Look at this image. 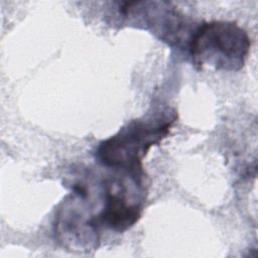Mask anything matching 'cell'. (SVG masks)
Returning <instances> with one entry per match:
<instances>
[{"instance_id": "obj_4", "label": "cell", "mask_w": 258, "mask_h": 258, "mask_svg": "<svg viewBox=\"0 0 258 258\" xmlns=\"http://www.w3.org/2000/svg\"><path fill=\"white\" fill-rule=\"evenodd\" d=\"M87 189L81 184L60 204L54 219V233L58 242L71 251L88 252L98 248L100 225L97 215L89 211Z\"/></svg>"}, {"instance_id": "obj_5", "label": "cell", "mask_w": 258, "mask_h": 258, "mask_svg": "<svg viewBox=\"0 0 258 258\" xmlns=\"http://www.w3.org/2000/svg\"><path fill=\"white\" fill-rule=\"evenodd\" d=\"M124 173V172H123ZM126 173L123 178L114 176L104 181V206L97 215L98 223L115 232L122 233L134 226L142 214V201L139 191L141 185L128 187Z\"/></svg>"}, {"instance_id": "obj_1", "label": "cell", "mask_w": 258, "mask_h": 258, "mask_svg": "<svg viewBox=\"0 0 258 258\" xmlns=\"http://www.w3.org/2000/svg\"><path fill=\"white\" fill-rule=\"evenodd\" d=\"M176 119V112L167 109L148 118L132 120L99 144L97 158L108 167L142 177L143 158L169 134Z\"/></svg>"}, {"instance_id": "obj_3", "label": "cell", "mask_w": 258, "mask_h": 258, "mask_svg": "<svg viewBox=\"0 0 258 258\" xmlns=\"http://www.w3.org/2000/svg\"><path fill=\"white\" fill-rule=\"evenodd\" d=\"M120 14L130 23L151 31L168 45L186 48L195 31L192 23L184 14L165 1L126 2Z\"/></svg>"}, {"instance_id": "obj_2", "label": "cell", "mask_w": 258, "mask_h": 258, "mask_svg": "<svg viewBox=\"0 0 258 258\" xmlns=\"http://www.w3.org/2000/svg\"><path fill=\"white\" fill-rule=\"evenodd\" d=\"M251 40L246 30L232 21H210L195 29L187 50L199 68L241 70L249 55Z\"/></svg>"}]
</instances>
